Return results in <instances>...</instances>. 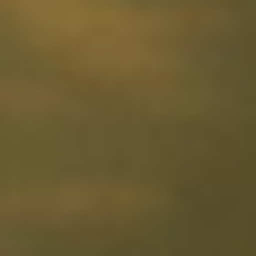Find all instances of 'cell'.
<instances>
[{"mask_svg": "<svg viewBox=\"0 0 256 256\" xmlns=\"http://www.w3.org/2000/svg\"><path fill=\"white\" fill-rule=\"evenodd\" d=\"M18 26L36 44H53L80 71H115V80H159L177 53H168V26L132 0H9Z\"/></svg>", "mask_w": 256, "mask_h": 256, "instance_id": "cell-1", "label": "cell"}]
</instances>
